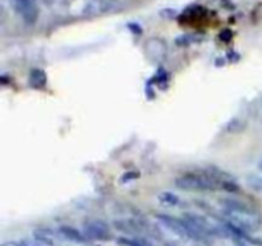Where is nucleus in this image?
I'll use <instances>...</instances> for the list:
<instances>
[{"mask_svg":"<svg viewBox=\"0 0 262 246\" xmlns=\"http://www.w3.org/2000/svg\"><path fill=\"white\" fill-rule=\"evenodd\" d=\"M86 246H101V245H97V243H90V245H86Z\"/></svg>","mask_w":262,"mask_h":246,"instance_id":"nucleus-15","label":"nucleus"},{"mask_svg":"<svg viewBox=\"0 0 262 246\" xmlns=\"http://www.w3.org/2000/svg\"><path fill=\"white\" fill-rule=\"evenodd\" d=\"M241 246H243V245H241Z\"/></svg>","mask_w":262,"mask_h":246,"instance_id":"nucleus-18","label":"nucleus"},{"mask_svg":"<svg viewBox=\"0 0 262 246\" xmlns=\"http://www.w3.org/2000/svg\"><path fill=\"white\" fill-rule=\"evenodd\" d=\"M82 232L86 236L87 240L91 241H106L112 236L107 223L100 219H90L84 222Z\"/></svg>","mask_w":262,"mask_h":246,"instance_id":"nucleus-3","label":"nucleus"},{"mask_svg":"<svg viewBox=\"0 0 262 246\" xmlns=\"http://www.w3.org/2000/svg\"><path fill=\"white\" fill-rule=\"evenodd\" d=\"M222 210L228 223L243 232H253L262 225V217L250 205L237 199H222Z\"/></svg>","mask_w":262,"mask_h":246,"instance_id":"nucleus-1","label":"nucleus"},{"mask_svg":"<svg viewBox=\"0 0 262 246\" xmlns=\"http://www.w3.org/2000/svg\"><path fill=\"white\" fill-rule=\"evenodd\" d=\"M220 38H222V40H224V41L230 40V38H232V32H230L229 30H224L222 32V35H220Z\"/></svg>","mask_w":262,"mask_h":246,"instance_id":"nucleus-13","label":"nucleus"},{"mask_svg":"<svg viewBox=\"0 0 262 246\" xmlns=\"http://www.w3.org/2000/svg\"><path fill=\"white\" fill-rule=\"evenodd\" d=\"M58 2H63V0H58Z\"/></svg>","mask_w":262,"mask_h":246,"instance_id":"nucleus-17","label":"nucleus"},{"mask_svg":"<svg viewBox=\"0 0 262 246\" xmlns=\"http://www.w3.org/2000/svg\"><path fill=\"white\" fill-rule=\"evenodd\" d=\"M59 235H60L63 238H66V240L72 241V242L83 243L87 241L86 236L83 235V232L71 227V225H61V227L59 228Z\"/></svg>","mask_w":262,"mask_h":246,"instance_id":"nucleus-5","label":"nucleus"},{"mask_svg":"<svg viewBox=\"0 0 262 246\" xmlns=\"http://www.w3.org/2000/svg\"><path fill=\"white\" fill-rule=\"evenodd\" d=\"M156 219L159 220L161 225L166 230L170 231L174 235L179 236L181 238H186V240H197L201 241L202 238L196 233V231L186 222V219H179V218L171 217L168 214H158Z\"/></svg>","mask_w":262,"mask_h":246,"instance_id":"nucleus-2","label":"nucleus"},{"mask_svg":"<svg viewBox=\"0 0 262 246\" xmlns=\"http://www.w3.org/2000/svg\"><path fill=\"white\" fill-rule=\"evenodd\" d=\"M118 242L122 246H147L145 242H142L141 240H136V238H119Z\"/></svg>","mask_w":262,"mask_h":246,"instance_id":"nucleus-10","label":"nucleus"},{"mask_svg":"<svg viewBox=\"0 0 262 246\" xmlns=\"http://www.w3.org/2000/svg\"><path fill=\"white\" fill-rule=\"evenodd\" d=\"M158 200L160 204L165 205V207H177V205L181 204V199L176 194L168 191L160 192L158 196Z\"/></svg>","mask_w":262,"mask_h":246,"instance_id":"nucleus-6","label":"nucleus"},{"mask_svg":"<svg viewBox=\"0 0 262 246\" xmlns=\"http://www.w3.org/2000/svg\"><path fill=\"white\" fill-rule=\"evenodd\" d=\"M30 84L35 89H41L46 85V74L41 69H33L30 73Z\"/></svg>","mask_w":262,"mask_h":246,"instance_id":"nucleus-7","label":"nucleus"},{"mask_svg":"<svg viewBox=\"0 0 262 246\" xmlns=\"http://www.w3.org/2000/svg\"><path fill=\"white\" fill-rule=\"evenodd\" d=\"M243 130V123L241 122L239 119H233L230 120L229 125L227 126V131L228 132H241Z\"/></svg>","mask_w":262,"mask_h":246,"instance_id":"nucleus-11","label":"nucleus"},{"mask_svg":"<svg viewBox=\"0 0 262 246\" xmlns=\"http://www.w3.org/2000/svg\"><path fill=\"white\" fill-rule=\"evenodd\" d=\"M138 176H140V174H138V173H133V172H130V173H127V174H124V176L122 177V181H123V182L132 181V179L137 178Z\"/></svg>","mask_w":262,"mask_h":246,"instance_id":"nucleus-12","label":"nucleus"},{"mask_svg":"<svg viewBox=\"0 0 262 246\" xmlns=\"http://www.w3.org/2000/svg\"><path fill=\"white\" fill-rule=\"evenodd\" d=\"M35 238L42 241V242L48 243V245L54 246V241H55V233L48 228H42V230H37L35 232Z\"/></svg>","mask_w":262,"mask_h":246,"instance_id":"nucleus-8","label":"nucleus"},{"mask_svg":"<svg viewBox=\"0 0 262 246\" xmlns=\"http://www.w3.org/2000/svg\"><path fill=\"white\" fill-rule=\"evenodd\" d=\"M246 182H247L248 187L251 190L262 195V176H258V174H248L247 178H246Z\"/></svg>","mask_w":262,"mask_h":246,"instance_id":"nucleus-9","label":"nucleus"},{"mask_svg":"<svg viewBox=\"0 0 262 246\" xmlns=\"http://www.w3.org/2000/svg\"><path fill=\"white\" fill-rule=\"evenodd\" d=\"M2 246H23L22 242H14V241H9V242H4Z\"/></svg>","mask_w":262,"mask_h":246,"instance_id":"nucleus-14","label":"nucleus"},{"mask_svg":"<svg viewBox=\"0 0 262 246\" xmlns=\"http://www.w3.org/2000/svg\"><path fill=\"white\" fill-rule=\"evenodd\" d=\"M258 167H260V169H261V172H262V159L260 160V163H258Z\"/></svg>","mask_w":262,"mask_h":246,"instance_id":"nucleus-16","label":"nucleus"},{"mask_svg":"<svg viewBox=\"0 0 262 246\" xmlns=\"http://www.w3.org/2000/svg\"><path fill=\"white\" fill-rule=\"evenodd\" d=\"M15 12L23 18L27 23L32 25L37 18V9H36L33 0H10Z\"/></svg>","mask_w":262,"mask_h":246,"instance_id":"nucleus-4","label":"nucleus"}]
</instances>
